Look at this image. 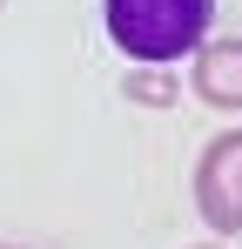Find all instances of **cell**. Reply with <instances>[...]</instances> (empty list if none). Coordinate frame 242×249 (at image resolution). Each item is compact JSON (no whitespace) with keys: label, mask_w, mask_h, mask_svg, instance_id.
Listing matches in <instances>:
<instances>
[{"label":"cell","mask_w":242,"mask_h":249,"mask_svg":"<svg viewBox=\"0 0 242 249\" xmlns=\"http://www.w3.org/2000/svg\"><path fill=\"white\" fill-rule=\"evenodd\" d=\"M195 209L215 236H242V128L215 135L195 162Z\"/></svg>","instance_id":"7a4b0ae2"},{"label":"cell","mask_w":242,"mask_h":249,"mask_svg":"<svg viewBox=\"0 0 242 249\" xmlns=\"http://www.w3.org/2000/svg\"><path fill=\"white\" fill-rule=\"evenodd\" d=\"M135 94H141V101H161V108H168V101H175V81H168V74H135Z\"/></svg>","instance_id":"277c9868"},{"label":"cell","mask_w":242,"mask_h":249,"mask_svg":"<svg viewBox=\"0 0 242 249\" xmlns=\"http://www.w3.org/2000/svg\"><path fill=\"white\" fill-rule=\"evenodd\" d=\"M208 14H215V0H101L108 41L128 61H155V68L195 54L208 34Z\"/></svg>","instance_id":"6da1fadb"},{"label":"cell","mask_w":242,"mask_h":249,"mask_svg":"<svg viewBox=\"0 0 242 249\" xmlns=\"http://www.w3.org/2000/svg\"><path fill=\"white\" fill-rule=\"evenodd\" d=\"M195 94L208 108H242V41H215L195 54Z\"/></svg>","instance_id":"3957f363"}]
</instances>
